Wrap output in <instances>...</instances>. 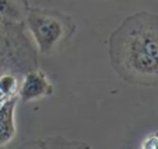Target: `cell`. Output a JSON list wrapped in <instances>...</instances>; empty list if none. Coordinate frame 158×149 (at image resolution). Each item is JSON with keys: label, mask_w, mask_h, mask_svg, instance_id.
<instances>
[{"label": "cell", "mask_w": 158, "mask_h": 149, "mask_svg": "<svg viewBox=\"0 0 158 149\" xmlns=\"http://www.w3.org/2000/svg\"><path fill=\"white\" fill-rule=\"evenodd\" d=\"M82 149H90V147H89V144H86V145H85V147H83V148H82Z\"/></svg>", "instance_id": "7c38bea8"}, {"label": "cell", "mask_w": 158, "mask_h": 149, "mask_svg": "<svg viewBox=\"0 0 158 149\" xmlns=\"http://www.w3.org/2000/svg\"><path fill=\"white\" fill-rule=\"evenodd\" d=\"M18 149H46V148H44L43 139H32V141L22 144Z\"/></svg>", "instance_id": "30bf717a"}, {"label": "cell", "mask_w": 158, "mask_h": 149, "mask_svg": "<svg viewBox=\"0 0 158 149\" xmlns=\"http://www.w3.org/2000/svg\"><path fill=\"white\" fill-rule=\"evenodd\" d=\"M24 24L38 53L46 57L67 50L77 32L74 18L57 8L29 7Z\"/></svg>", "instance_id": "7a4b0ae2"}, {"label": "cell", "mask_w": 158, "mask_h": 149, "mask_svg": "<svg viewBox=\"0 0 158 149\" xmlns=\"http://www.w3.org/2000/svg\"><path fill=\"white\" fill-rule=\"evenodd\" d=\"M114 72L135 86H158V14L139 11L126 17L108 39Z\"/></svg>", "instance_id": "6da1fadb"}, {"label": "cell", "mask_w": 158, "mask_h": 149, "mask_svg": "<svg viewBox=\"0 0 158 149\" xmlns=\"http://www.w3.org/2000/svg\"><path fill=\"white\" fill-rule=\"evenodd\" d=\"M21 76L15 73H3L0 76V91L7 98L18 97V90L21 84Z\"/></svg>", "instance_id": "52a82bcc"}, {"label": "cell", "mask_w": 158, "mask_h": 149, "mask_svg": "<svg viewBox=\"0 0 158 149\" xmlns=\"http://www.w3.org/2000/svg\"><path fill=\"white\" fill-rule=\"evenodd\" d=\"M7 100H10V98H7V97H6L4 94H3L2 91H0V106H2L3 104H4V102H6V101H7Z\"/></svg>", "instance_id": "8fae6325"}, {"label": "cell", "mask_w": 158, "mask_h": 149, "mask_svg": "<svg viewBox=\"0 0 158 149\" xmlns=\"http://www.w3.org/2000/svg\"><path fill=\"white\" fill-rule=\"evenodd\" d=\"M39 68V53L24 22L0 25V76L15 73L24 76Z\"/></svg>", "instance_id": "3957f363"}, {"label": "cell", "mask_w": 158, "mask_h": 149, "mask_svg": "<svg viewBox=\"0 0 158 149\" xmlns=\"http://www.w3.org/2000/svg\"><path fill=\"white\" fill-rule=\"evenodd\" d=\"M17 101L18 97H13L0 106V147L8 144L15 135L14 112H15Z\"/></svg>", "instance_id": "5b68a950"}, {"label": "cell", "mask_w": 158, "mask_h": 149, "mask_svg": "<svg viewBox=\"0 0 158 149\" xmlns=\"http://www.w3.org/2000/svg\"><path fill=\"white\" fill-rule=\"evenodd\" d=\"M3 22H4V21H3V19H2V18H0V25H2V24H3Z\"/></svg>", "instance_id": "4fadbf2b"}, {"label": "cell", "mask_w": 158, "mask_h": 149, "mask_svg": "<svg viewBox=\"0 0 158 149\" xmlns=\"http://www.w3.org/2000/svg\"><path fill=\"white\" fill-rule=\"evenodd\" d=\"M54 94V87L47 79L46 73L40 69H33L25 73L21 79L18 90V100L22 102L40 100Z\"/></svg>", "instance_id": "277c9868"}, {"label": "cell", "mask_w": 158, "mask_h": 149, "mask_svg": "<svg viewBox=\"0 0 158 149\" xmlns=\"http://www.w3.org/2000/svg\"><path fill=\"white\" fill-rule=\"evenodd\" d=\"M44 148L46 149H82L86 145L83 141H77V139H68L65 137L54 135L43 139Z\"/></svg>", "instance_id": "ba28073f"}, {"label": "cell", "mask_w": 158, "mask_h": 149, "mask_svg": "<svg viewBox=\"0 0 158 149\" xmlns=\"http://www.w3.org/2000/svg\"><path fill=\"white\" fill-rule=\"evenodd\" d=\"M140 149H158V133L150 134L142 141Z\"/></svg>", "instance_id": "9c48e42d"}, {"label": "cell", "mask_w": 158, "mask_h": 149, "mask_svg": "<svg viewBox=\"0 0 158 149\" xmlns=\"http://www.w3.org/2000/svg\"><path fill=\"white\" fill-rule=\"evenodd\" d=\"M29 0H0V18L4 22H24Z\"/></svg>", "instance_id": "8992f818"}]
</instances>
